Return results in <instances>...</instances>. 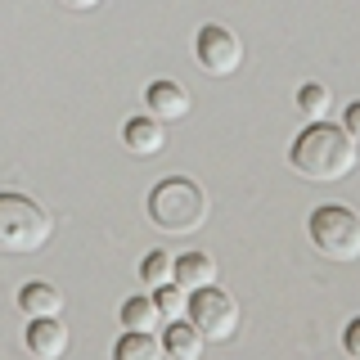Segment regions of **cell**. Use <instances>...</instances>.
Returning <instances> with one entry per match:
<instances>
[{"instance_id":"cell-14","label":"cell","mask_w":360,"mask_h":360,"mask_svg":"<svg viewBox=\"0 0 360 360\" xmlns=\"http://www.w3.org/2000/svg\"><path fill=\"white\" fill-rule=\"evenodd\" d=\"M122 324L135 333H153L158 324H162V315H158V302L153 297H127L122 302Z\"/></svg>"},{"instance_id":"cell-17","label":"cell","mask_w":360,"mask_h":360,"mask_svg":"<svg viewBox=\"0 0 360 360\" xmlns=\"http://www.w3.org/2000/svg\"><path fill=\"white\" fill-rule=\"evenodd\" d=\"M297 108L307 112V117H315V122H320L324 112H329V90H324L320 82H307V86L297 90Z\"/></svg>"},{"instance_id":"cell-3","label":"cell","mask_w":360,"mask_h":360,"mask_svg":"<svg viewBox=\"0 0 360 360\" xmlns=\"http://www.w3.org/2000/svg\"><path fill=\"white\" fill-rule=\"evenodd\" d=\"M50 234H54V221L37 198L14 194V189L0 194V252H22V257L41 252L50 243Z\"/></svg>"},{"instance_id":"cell-5","label":"cell","mask_w":360,"mask_h":360,"mask_svg":"<svg viewBox=\"0 0 360 360\" xmlns=\"http://www.w3.org/2000/svg\"><path fill=\"white\" fill-rule=\"evenodd\" d=\"M185 320L202 333V342H230V338L239 333V302H234L225 288H217V284L194 288L189 292Z\"/></svg>"},{"instance_id":"cell-16","label":"cell","mask_w":360,"mask_h":360,"mask_svg":"<svg viewBox=\"0 0 360 360\" xmlns=\"http://www.w3.org/2000/svg\"><path fill=\"white\" fill-rule=\"evenodd\" d=\"M153 302H158V315H162L167 324H172V320H185V311H189V292L180 288V284L153 288Z\"/></svg>"},{"instance_id":"cell-13","label":"cell","mask_w":360,"mask_h":360,"mask_svg":"<svg viewBox=\"0 0 360 360\" xmlns=\"http://www.w3.org/2000/svg\"><path fill=\"white\" fill-rule=\"evenodd\" d=\"M112 360H167V352H162V342H158L153 333L127 329L117 338V347H112Z\"/></svg>"},{"instance_id":"cell-15","label":"cell","mask_w":360,"mask_h":360,"mask_svg":"<svg viewBox=\"0 0 360 360\" xmlns=\"http://www.w3.org/2000/svg\"><path fill=\"white\" fill-rule=\"evenodd\" d=\"M140 279L149 288H162V284H176V257L172 252H149L140 262Z\"/></svg>"},{"instance_id":"cell-10","label":"cell","mask_w":360,"mask_h":360,"mask_svg":"<svg viewBox=\"0 0 360 360\" xmlns=\"http://www.w3.org/2000/svg\"><path fill=\"white\" fill-rule=\"evenodd\" d=\"M18 311L27 315V320L59 315L63 311V292L54 288V284H45V279H32V284H22V292H18Z\"/></svg>"},{"instance_id":"cell-2","label":"cell","mask_w":360,"mask_h":360,"mask_svg":"<svg viewBox=\"0 0 360 360\" xmlns=\"http://www.w3.org/2000/svg\"><path fill=\"white\" fill-rule=\"evenodd\" d=\"M149 221L162 234H194L207 221V194L189 176H167L149 194Z\"/></svg>"},{"instance_id":"cell-19","label":"cell","mask_w":360,"mask_h":360,"mask_svg":"<svg viewBox=\"0 0 360 360\" xmlns=\"http://www.w3.org/2000/svg\"><path fill=\"white\" fill-rule=\"evenodd\" d=\"M342 131L360 144V99H352V104H347V112H342Z\"/></svg>"},{"instance_id":"cell-11","label":"cell","mask_w":360,"mask_h":360,"mask_svg":"<svg viewBox=\"0 0 360 360\" xmlns=\"http://www.w3.org/2000/svg\"><path fill=\"white\" fill-rule=\"evenodd\" d=\"M162 352L167 360H202V333L189 320H172L162 338Z\"/></svg>"},{"instance_id":"cell-7","label":"cell","mask_w":360,"mask_h":360,"mask_svg":"<svg viewBox=\"0 0 360 360\" xmlns=\"http://www.w3.org/2000/svg\"><path fill=\"white\" fill-rule=\"evenodd\" d=\"M22 342H27L32 360H63L72 338H68V324L59 320V315H41V320H32V324H27Z\"/></svg>"},{"instance_id":"cell-9","label":"cell","mask_w":360,"mask_h":360,"mask_svg":"<svg viewBox=\"0 0 360 360\" xmlns=\"http://www.w3.org/2000/svg\"><path fill=\"white\" fill-rule=\"evenodd\" d=\"M122 144H127L135 158H153V153L167 149V131L153 112H144V117H131L127 127H122Z\"/></svg>"},{"instance_id":"cell-20","label":"cell","mask_w":360,"mask_h":360,"mask_svg":"<svg viewBox=\"0 0 360 360\" xmlns=\"http://www.w3.org/2000/svg\"><path fill=\"white\" fill-rule=\"evenodd\" d=\"M63 5H68V9H99L104 0H63Z\"/></svg>"},{"instance_id":"cell-4","label":"cell","mask_w":360,"mask_h":360,"mask_svg":"<svg viewBox=\"0 0 360 360\" xmlns=\"http://www.w3.org/2000/svg\"><path fill=\"white\" fill-rule=\"evenodd\" d=\"M311 243L329 262H356L360 257V212L347 202H324L311 212Z\"/></svg>"},{"instance_id":"cell-18","label":"cell","mask_w":360,"mask_h":360,"mask_svg":"<svg viewBox=\"0 0 360 360\" xmlns=\"http://www.w3.org/2000/svg\"><path fill=\"white\" fill-rule=\"evenodd\" d=\"M342 352H347V360H360V315L352 324H347V333H342Z\"/></svg>"},{"instance_id":"cell-6","label":"cell","mask_w":360,"mask_h":360,"mask_svg":"<svg viewBox=\"0 0 360 360\" xmlns=\"http://www.w3.org/2000/svg\"><path fill=\"white\" fill-rule=\"evenodd\" d=\"M194 54L207 77H234L243 68V41L225 22H202L194 37Z\"/></svg>"},{"instance_id":"cell-12","label":"cell","mask_w":360,"mask_h":360,"mask_svg":"<svg viewBox=\"0 0 360 360\" xmlns=\"http://www.w3.org/2000/svg\"><path fill=\"white\" fill-rule=\"evenodd\" d=\"M176 284L185 288V292L217 284V262H212L207 252H185V257H176Z\"/></svg>"},{"instance_id":"cell-8","label":"cell","mask_w":360,"mask_h":360,"mask_svg":"<svg viewBox=\"0 0 360 360\" xmlns=\"http://www.w3.org/2000/svg\"><path fill=\"white\" fill-rule=\"evenodd\" d=\"M144 104H149V112L158 122H180V117H189L194 99H189V90L176 86V82H153L144 90Z\"/></svg>"},{"instance_id":"cell-1","label":"cell","mask_w":360,"mask_h":360,"mask_svg":"<svg viewBox=\"0 0 360 360\" xmlns=\"http://www.w3.org/2000/svg\"><path fill=\"white\" fill-rule=\"evenodd\" d=\"M288 162H292V172L302 180H311V185H338V180H347L356 172L360 149L342 127H333V122H311L307 131H297V140H292V149H288Z\"/></svg>"}]
</instances>
